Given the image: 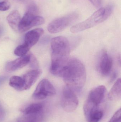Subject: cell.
<instances>
[{"instance_id":"30bf717a","label":"cell","mask_w":121,"mask_h":122,"mask_svg":"<svg viewBox=\"0 0 121 122\" xmlns=\"http://www.w3.org/2000/svg\"><path fill=\"white\" fill-rule=\"evenodd\" d=\"M43 33L44 30L41 28L35 29L28 31L25 35L24 44L31 49L37 43Z\"/></svg>"},{"instance_id":"4fadbf2b","label":"cell","mask_w":121,"mask_h":122,"mask_svg":"<svg viewBox=\"0 0 121 122\" xmlns=\"http://www.w3.org/2000/svg\"><path fill=\"white\" fill-rule=\"evenodd\" d=\"M21 19L20 14L17 10L12 11L6 17L9 25L15 32L18 31V26Z\"/></svg>"},{"instance_id":"484cf974","label":"cell","mask_w":121,"mask_h":122,"mask_svg":"<svg viewBox=\"0 0 121 122\" xmlns=\"http://www.w3.org/2000/svg\"><path fill=\"white\" fill-rule=\"evenodd\" d=\"M17 0L20 1V2H22V3H27L30 2L31 0Z\"/></svg>"},{"instance_id":"7a4b0ae2","label":"cell","mask_w":121,"mask_h":122,"mask_svg":"<svg viewBox=\"0 0 121 122\" xmlns=\"http://www.w3.org/2000/svg\"><path fill=\"white\" fill-rule=\"evenodd\" d=\"M67 86L73 91H80L85 84L86 72L84 64L75 58L69 59L61 73Z\"/></svg>"},{"instance_id":"6da1fadb","label":"cell","mask_w":121,"mask_h":122,"mask_svg":"<svg viewBox=\"0 0 121 122\" xmlns=\"http://www.w3.org/2000/svg\"><path fill=\"white\" fill-rule=\"evenodd\" d=\"M51 47L50 71L53 75L60 76L63 68L69 60V43L65 37L57 36L52 39Z\"/></svg>"},{"instance_id":"44dd1931","label":"cell","mask_w":121,"mask_h":122,"mask_svg":"<svg viewBox=\"0 0 121 122\" xmlns=\"http://www.w3.org/2000/svg\"><path fill=\"white\" fill-rule=\"evenodd\" d=\"M34 14L35 15H37L39 12L38 7L34 4H30L27 8V10Z\"/></svg>"},{"instance_id":"3957f363","label":"cell","mask_w":121,"mask_h":122,"mask_svg":"<svg viewBox=\"0 0 121 122\" xmlns=\"http://www.w3.org/2000/svg\"><path fill=\"white\" fill-rule=\"evenodd\" d=\"M106 89L101 85L91 90L84 106V111L86 117L99 110L101 105L103 103L106 96Z\"/></svg>"},{"instance_id":"cb8c5ba5","label":"cell","mask_w":121,"mask_h":122,"mask_svg":"<svg viewBox=\"0 0 121 122\" xmlns=\"http://www.w3.org/2000/svg\"><path fill=\"white\" fill-rule=\"evenodd\" d=\"M5 110L0 103V122H2L5 119Z\"/></svg>"},{"instance_id":"ac0fdd59","label":"cell","mask_w":121,"mask_h":122,"mask_svg":"<svg viewBox=\"0 0 121 122\" xmlns=\"http://www.w3.org/2000/svg\"><path fill=\"white\" fill-rule=\"evenodd\" d=\"M103 115V111L102 110L96 112L93 114L87 121L88 122H99L101 119Z\"/></svg>"},{"instance_id":"ba28073f","label":"cell","mask_w":121,"mask_h":122,"mask_svg":"<svg viewBox=\"0 0 121 122\" xmlns=\"http://www.w3.org/2000/svg\"><path fill=\"white\" fill-rule=\"evenodd\" d=\"M113 65L112 58L106 51H103L101 54L98 65L100 73L103 76L108 75L111 71Z\"/></svg>"},{"instance_id":"d6986e66","label":"cell","mask_w":121,"mask_h":122,"mask_svg":"<svg viewBox=\"0 0 121 122\" xmlns=\"http://www.w3.org/2000/svg\"><path fill=\"white\" fill-rule=\"evenodd\" d=\"M45 22V19L43 17L40 16H35L32 20V26H37L43 24Z\"/></svg>"},{"instance_id":"8fae6325","label":"cell","mask_w":121,"mask_h":122,"mask_svg":"<svg viewBox=\"0 0 121 122\" xmlns=\"http://www.w3.org/2000/svg\"><path fill=\"white\" fill-rule=\"evenodd\" d=\"M42 73L41 70L35 69L28 72L22 76L24 81L25 90L30 89L38 79Z\"/></svg>"},{"instance_id":"8992f818","label":"cell","mask_w":121,"mask_h":122,"mask_svg":"<svg viewBox=\"0 0 121 122\" xmlns=\"http://www.w3.org/2000/svg\"><path fill=\"white\" fill-rule=\"evenodd\" d=\"M78 100L74 91L67 86L63 90L61 104L64 111L67 112H74L77 108Z\"/></svg>"},{"instance_id":"2e32d148","label":"cell","mask_w":121,"mask_h":122,"mask_svg":"<svg viewBox=\"0 0 121 122\" xmlns=\"http://www.w3.org/2000/svg\"><path fill=\"white\" fill-rule=\"evenodd\" d=\"M42 109L43 105L42 104L33 103L31 104L21 111L25 115L33 114L41 112Z\"/></svg>"},{"instance_id":"277c9868","label":"cell","mask_w":121,"mask_h":122,"mask_svg":"<svg viewBox=\"0 0 121 122\" xmlns=\"http://www.w3.org/2000/svg\"><path fill=\"white\" fill-rule=\"evenodd\" d=\"M105 8H101L95 11L87 19L72 26L70 31L73 33L91 28L107 20L104 17Z\"/></svg>"},{"instance_id":"5bb4252c","label":"cell","mask_w":121,"mask_h":122,"mask_svg":"<svg viewBox=\"0 0 121 122\" xmlns=\"http://www.w3.org/2000/svg\"><path fill=\"white\" fill-rule=\"evenodd\" d=\"M121 79H119L113 85L108 95V98L112 101H116L121 99Z\"/></svg>"},{"instance_id":"9a60e30c","label":"cell","mask_w":121,"mask_h":122,"mask_svg":"<svg viewBox=\"0 0 121 122\" xmlns=\"http://www.w3.org/2000/svg\"><path fill=\"white\" fill-rule=\"evenodd\" d=\"M9 84L11 87L18 91L25 90L24 81L22 77L13 76L10 79Z\"/></svg>"},{"instance_id":"5b68a950","label":"cell","mask_w":121,"mask_h":122,"mask_svg":"<svg viewBox=\"0 0 121 122\" xmlns=\"http://www.w3.org/2000/svg\"><path fill=\"white\" fill-rule=\"evenodd\" d=\"M78 17L77 14L73 13L56 19L48 24V30L51 33H57L62 31L74 22Z\"/></svg>"},{"instance_id":"7402d4cb","label":"cell","mask_w":121,"mask_h":122,"mask_svg":"<svg viewBox=\"0 0 121 122\" xmlns=\"http://www.w3.org/2000/svg\"><path fill=\"white\" fill-rule=\"evenodd\" d=\"M121 111L119 109L112 117L108 122H121Z\"/></svg>"},{"instance_id":"e0dca14e","label":"cell","mask_w":121,"mask_h":122,"mask_svg":"<svg viewBox=\"0 0 121 122\" xmlns=\"http://www.w3.org/2000/svg\"><path fill=\"white\" fill-rule=\"evenodd\" d=\"M30 49L29 47L25 44L20 45L14 50V54L18 56L21 57L26 55Z\"/></svg>"},{"instance_id":"603a6c76","label":"cell","mask_w":121,"mask_h":122,"mask_svg":"<svg viewBox=\"0 0 121 122\" xmlns=\"http://www.w3.org/2000/svg\"><path fill=\"white\" fill-rule=\"evenodd\" d=\"M30 64L31 67L33 68H36L38 67V64L37 59L35 58L34 55L32 54H30Z\"/></svg>"},{"instance_id":"9c48e42d","label":"cell","mask_w":121,"mask_h":122,"mask_svg":"<svg viewBox=\"0 0 121 122\" xmlns=\"http://www.w3.org/2000/svg\"><path fill=\"white\" fill-rule=\"evenodd\" d=\"M30 60V55L27 54L15 61L9 62L6 64V70L8 72H12L21 69L29 64Z\"/></svg>"},{"instance_id":"52a82bcc","label":"cell","mask_w":121,"mask_h":122,"mask_svg":"<svg viewBox=\"0 0 121 122\" xmlns=\"http://www.w3.org/2000/svg\"><path fill=\"white\" fill-rule=\"evenodd\" d=\"M55 94L56 90L52 83L48 80L43 79L38 83L32 97L36 99L42 100Z\"/></svg>"},{"instance_id":"ffe728a7","label":"cell","mask_w":121,"mask_h":122,"mask_svg":"<svg viewBox=\"0 0 121 122\" xmlns=\"http://www.w3.org/2000/svg\"><path fill=\"white\" fill-rule=\"evenodd\" d=\"M11 4L8 0H4L0 1V11H6L10 9L11 7Z\"/></svg>"},{"instance_id":"d4e9b609","label":"cell","mask_w":121,"mask_h":122,"mask_svg":"<svg viewBox=\"0 0 121 122\" xmlns=\"http://www.w3.org/2000/svg\"><path fill=\"white\" fill-rule=\"evenodd\" d=\"M91 3L96 8H99L101 4V0H89Z\"/></svg>"},{"instance_id":"7c38bea8","label":"cell","mask_w":121,"mask_h":122,"mask_svg":"<svg viewBox=\"0 0 121 122\" xmlns=\"http://www.w3.org/2000/svg\"><path fill=\"white\" fill-rule=\"evenodd\" d=\"M35 16L36 15H35L31 12L26 11L20 21L18 26V31L22 33L32 28V20Z\"/></svg>"}]
</instances>
